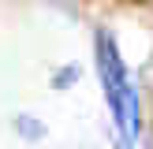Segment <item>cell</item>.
Returning <instances> with one entry per match:
<instances>
[{
    "instance_id": "6da1fadb",
    "label": "cell",
    "mask_w": 153,
    "mask_h": 149,
    "mask_svg": "<svg viewBox=\"0 0 153 149\" xmlns=\"http://www.w3.org/2000/svg\"><path fill=\"white\" fill-rule=\"evenodd\" d=\"M94 52H97V74H101V89L105 101L112 108V119H116V134L120 145H134L138 138V93H134V82L127 78L123 56L116 49V37L108 30H97L94 37Z\"/></svg>"
}]
</instances>
